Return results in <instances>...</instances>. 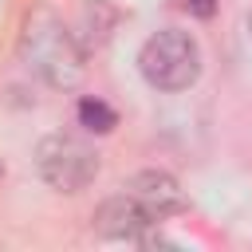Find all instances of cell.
I'll use <instances>...</instances> for the list:
<instances>
[{
	"instance_id": "obj_1",
	"label": "cell",
	"mask_w": 252,
	"mask_h": 252,
	"mask_svg": "<svg viewBox=\"0 0 252 252\" xmlns=\"http://www.w3.org/2000/svg\"><path fill=\"white\" fill-rule=\"evenodd\" d=\"M20 59L32 75H39L55 91H75L87 75V51L75 39V32L51 16V12H32L24 32H20Z\"/></svg>"
},
{
	"instance_id": "obj_2",
	"label": "cell",
	"mask_w": 252,
	"mask_h": 252,
	"mask_svg": "<svg viewBox=\"0 0 252 252\" xmlns=\"http://www.w3.org/2000/svg\"><path fill=\"white\" fill-rule=\"evenodd\" d=\"M138 71L158 91H185L201 75V47L189 32L161 28L138 51Z\"/></svg>"
},
{
	"instance_id": "obj_3",
	"label": "cell",
	"mask_w": 252,
	"mask_h": 252,
	"mask_svg": "<svg viewBox=\"0 0 252 252\" xmlns=\"http://www.w3.org/2000/svg\"><path fill=\"white\" fill-rule=\"evenodd\" d=\"M39 177L59 193H83L98 177V150L79 134H47L35 146Z\"/></svg>"
},
{
	"instance_id": "obj_4",
	"label": "cell",
	"mask_w": 252,
	"mask_h": 252,
	"mask_svg": "<svg viewBox=\"0 0 252 252\" xmlns=\"http://www.w3.org/2000/svg\"><path fill=\"white\" fill-rule=\"evenodd\" d=\"M154 224H158V217H150L130 193L106 197L91 217V228L98 236H106V240H142Z\"/></svg>"
},
{
	"instance_id": "obj_5",
	"label": "cell",
	"mask_w": 252,
	"mask_h": 252,
	"mask_svg": "<svg viewBox=\"0 0 252 252\" xmlns=\"http://www.w3.org/2000/svg\"><path fill=\"white\" fill-rule=\"evenodd\" d=\"M126 193L150 213V217H173V213H185V193L177 185L173 173L165 169H138L130 181H126Z\"/></svg>"
},
{
	"instance_id": "obj_6",
	"label": "cell",
	"mask_w": 252,
	"mask_h": 252,
	"mask_svg": "<svg viewBox=\"0 0 252 252\" xmlns=\"http://www.w3.org/2000/svg\"><path fill=\"white\" fill-rule=\"evenodd\" d=\"M79 122H83L87 130H94V134H106V130H114L118 114H114L102 98H83V102H79Z\"/></svg>"
},
{
	"instance_id": "obj_7",
	"label": "cell",
	"mask_w": 252,
	"mask_h": 252,
	"mask_svg": "<svg viewBox=\"0 0 252 252\" xmlns=\"http://www.w3.org/2000/svg\"><path fill=\"white\" fill-rule=\"evenodd\" d=\"M185 8H189L193 16H201V20H209V16L217 12V0H185Z\"/></svg>"
},
{
	"instance_id": "obj_8",
	"label": "cell",
	"mask_w": 252,
	"mask_h": 252,
	"mask_svg": "<svg viewBox=\"0 0 252 252\" xmlns=\"http://www.w3.org/2000/svg\"><path fill=\"white\" fill-rule=\"evenodd\" d=\"M248 28H252V16H248Z\"/></svg>"
}]
</instances>
